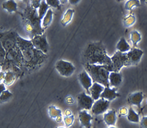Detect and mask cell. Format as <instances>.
<instances>
[{"label": "cell", "instance_id": "33", "mask_svg": "<svg viewBox=\"0 0 147 128\" xmlns=\"http://www.w3.org/2000/svg\"><path fill=\"white\" fill-rule=\"evenodd\" d=\"M42 1H31V8L33 9H35L36 10L37 8H39V7L40 6L41 3Z\"/></svg>", "mask_w": 147, "mask_h": 128}, {"label": "cell", "instance_id": "25", "mask_svg": "<svg viewBox=\"0 0 147 128\" xmlns=\"http://www.w3.org/2000/svg\"><path fill=\"white\" fill-rule=\"evenodd\" d=\"M141 35L137 31H132L130 33V39L134 47L137 46V43L141 40Z\"/></svg>", "mask_w": 147, "mask_h": 128}, {"label": "cell", "instance_id": "5", "mask_svg": "<svg viewBox=\"0 0 147 128\" xmlns=\"http://www.w3.org/2000/svg\"><path fill=\"white\" fill-rule=\"evenodd\" d=\"M55 67L58 72L64 77H71L75 70V67L71 63L62 60L56 63Z\"/></svg>", "mask_w": 147, "mask_h": 128}, {"label": "cell", "instance_id": "12", "mask_svg": "<svg viewBox=\"0 0 147 128\" xmlns=\"http://www.w3.org/2000/svg\"><path fill=\"white\" fill-rule=\"evenodd\" d=\"M117 89L116 87L111 89L110 87H105L104 91L100 95V98H104L109 101H111L116 98L120 96V95L117 93Z\"/></svg>", "mask_w": 147, "mask_h": 128}, {"label": "cell", "instance_id": "4", "mask_svg": "<svg viewBox=\"0 0 147 128\" xmlns=\"http://www.w3.org/2000/svg\"><path fill=\"white\" fill-rule=\"evenodd\" d=\"M111 60L112 64L110 72L119 73L122 68L130 66L129 59L126 53H122L117 51L111 57Z\"/></svg>", "mask_w": 147, "mask_h": 128}, {"label": "cell", "instance_id": "42", "mask_svg": "<svg viewBox=\"0 0 147 128\" xmlns=\"http://www.w3.org/2000/svg\"><path fill=\"white\" fill-rule=\"evenodd\" d=\"M115 128V127H110V128Z\"/></svg>", "mask_w": 147, "mask_h": 128}, {"label": "cell", "instance_id": "9", "mask_svg": "<svg viewBox=\"0 0 147 128\" xmlns=\"http://www.w3.org/2000/svg\"><path fill=\"white\" fill-rule=\"evenodd\" d=\"M109 104L110 101L100 98L93 104L91 108L92 113L96 116L103 114L108 109Z\"/></svg>", "mask_w": 147, "mask_h": 128}, {"label": "cell", "instance_id": "18", "mask_svg": "<svg viewBox=\"0 0 147 128\" xmlns=\"http://www.w3.org/2000/svg\"><path fill=\"white\" fill-rule=\"evenodd\" d=\"M117 49L118 51L122 53H126L131 49L129 43L126 41L124 37H121L119 41L117 43Z\"/></svg>", "mask_w": 147, "mask_h": 128}, {"label": "cell", "instance_id": "34", "mask_svg": "<svg viewBox=\"0 0 147 128\" xmlns=\"http://www.w3.org/2000/svg\"><path fill=\"white\" fill-rule=\"evenodd\" d=\"M129 113V110L125 107H123L121 108H120V110H119V113L120 116H127Z\"/></svg>", "mask_w": 147, "mask_h": 128}, {"label": "cell", "instance_id": "28", "mask_svg": "<svg viewBox=\"0 0 147 128\" xmlns=\"http://www.w3.org/2000/svg\"><path fill=\"white\" fill-rule=\"evenodd\" d=\"M12 93L11 92H9V90H6V91H5L1 93V96H0L1 102V103L6 102L11 98L12 97Z\"/></svg>", "mask_w": 147, "mask_h": 128}, {"label": "cell", "instance_id": "1", "mask_svg": "<svg viewBox=\"0 0 147 128\" xmlns=\"http://www.w3.org/2000/svg\"><path fill=\"white\" fill-rule=\"evenodd\" d=\"M84 60L85 64L105 66L110 72L112 64L111 58L107 55L105 48L101 42L90 43L84 52Z\"/></svg>", "mask_w": 147, "mask_h": 128}, {"label": "cell", "instance_id": "21", "mask_svg": "<svg viewBox=\"0 0 147 128\" xmlns=\"http://www.w3.org/2000/svg\"><path fill=\"white\" fill-rule=\"evenodd\" d=\"M74 10L72 9H67V11L64 14L61 20V24L63 26H66L70 22L74 13Z\"/></svg>", "mask_w": 147, "mask_h": 128}, {"label": "cell", "instance_id": "37", "mask_svg": "<svg viewBox=\"0 0 147 128\" xmlns=\"http://www.w3.org/2000/svg\"><path fill=\"white\" fill-rule=\"evenodd\" d=\"M0 90H1V91H0V93H1L2 92H3V91H6V87H5V84L3 83H1V85H0Z\"/></svg>", "mask_w": 147, "mask_h": 128}, {"label": "cell", "instance_id": "26", "mask_svg": "<svg viewBox=\"0 0 147 128\" xmlns=\"http://www.w3.org/2000/svg\"><path fill=\"white\" fill-rule=\"evenodd\" d=\"M49 113L51 118L56 119L58 116H61V110L57 108L54 106H51L49 107Z\"/></svg>", "mask_w": 147, "mask_h": 128}, {"label": "cell", "instance_id": "20", "mask_svg": "<svg viewBox=\"0 0 147 128\" xmlns=\"http://www.w3.org/2000/svg\"><path fill=\"white\" fill-rule=\"evenodd\" d=\"M53 11L51 8H49L45 16L42 20V27L43 29H46L51 24L53 19Z\"/></svg>", "mask_w": 147, "mask_h": 128}, {"label": "cell", "instance_id": "19", "mask_svg": "<svg viewBox=\"0 0 147 128\" xmlns=\"http://www.w3.org/2000/svg\"><path fill=\"white\" fill-rule=\"evenodd\" d=\"M2 7L8 12H13L17 10V4L14 1H7L2 3Z\"/></svg>", "mask_w": 147, "mask_h": 128}, {"label": "cell", "instance_id": "29", "mask_svg": "<svg viewBox=\"0 0 147 128\" xmlns=\"http://www.w3.org/2000/svg\"><path fill=\"white\" fill-rule=\"evenodd\" d=\"M135 22H136V18L135 16L132 14H131V15H129L128 17H127L124 19L123 23L125 26L129 27L134 24Z\"/></svg>", "mask_w": 147, "mask_h": 128}, {"label": "cell", "instance_id": "2", "mask_svg": "<svg viewBox=\"0 0 147 128\" xmlns=\"http://www.w3.org/2000/svg\"><path fill=\"white\" fill-rule=\"evenodd\" d=\"M17 44L23 57L24 64L30 67H35L42 63L47 55L35 49L31 40H28L18 35Z\"/></svg>", "mask_w": 147, "mask_h": 128}, {"label": "cell", "instance_id": "16", "mask_svg": "<svg viewBox=\"0 0 147 128\" xmlns=\"http://www.w3.org/2000/svg\"><path fill=\"white\" fill-rule=\"evenodd\" d=\"M109 86L117 87L120 85L123 81L122 75L120 73L110 72L109 77Z\"/></svg>", "mask_w": 147, "mask_h": 128}, {"label": "cell", "instance_id": "8", "mask_svg": "<svg viewBox=\"0 0 147 128\" xmlns=\"http://www.w3.org/2000/svg\"><path fill=\"white\" fill-rule=\"evenodd\" d=\"M94 100L91 96L82 92L78 96V109L79 110H90L94 104Z\"/></svg>", "mask_w": 147, "mask_h": 128}, {"label": "cell", "instance_id": "14", "mask_svg": "<svg viewBox=\"0 0 147 128\" xmlns=\"http://www.w3.org/2000/svg\"><path fill=\"white\" fill-rule=\"evenodd\" d=\"M79 118L81 124L86 128H91L92 116L88 114L86 110H80L79 113Z\"/></svg>", "mask_w": 147, "mask_h": 128}, {"label": "cell", "instance_id": "10", "mask_svg": "<svg viewBox=\"0 0 147 128\" xmlns=\"http://www.w3.org/2000/svg\"><path fill=\"white\" fill-rule=\"evenodd\" d=\"M126 54L130 66L136 65L141 61V58L143 55V52L140 49H134L129 51Z\"/></svg>", "mask_w": 147, "mask_h": 128}, {"label": "cell", "instance_id": "17", "mask_svg": "<svg viewBox=\"0 0 147 128\" xmlns=\"http://www.w3.org/2000/svg\"><path fill=\"white\" fill-rule=\"evenodd\" d=\"M104 121L108 126H115L117 122L116 112L114 110H111L104 114Z\"/></svg>", "mask_w": 147, "mask_h": 128}, {"label": "cell", "instance_id": "3", "mask_svg": "<svg viewBox=\"0 0 147 128\" xmlns=\"http://www.w3.org/2000/svg\"><path fill=\"white\" fill-rule=\"evenodd\" d=\"M86 72L91 78L93 83H97L104 87H109L110 72L105 66L85 64Z\"/></svg>", "mask_w": 147, "mask_h": 128}, {"label": "cell", "instance_id": "31", "mask_svg": "<svg viewBox=\"0 0 147 128\" xmlns=\"http://www.w3.org/2000/svg\"><path fill=\"white\" fill-rule=\"evenodd\" d=\"M46 2L49 6L57 8L58 9L61 8V2L58 0H47Z\"/></svg>", "mask_w": 147, "mask_h": 128}, {"label": "cell", "instance_id": "39", "mask_svg": "<svg viewBox=\"0 0 147 128\" xmlns=\"http://www.w3.org/2000/svg\"><path fill=\"white\" fill-rule=\"evenodd\" d=\"M69 2L72 5H76L79 2V0H70Z\"/></svg>", "mask_w": 147, "mask_h": 128}, {"label": "cell", "instance_id": "43", "mask_svg": "<svg viewBox=\"0 0 147 128\" xmlns=\"http://www.w3.org/2000/svg\"><path fill=\"white\" fill-rule=\"evenodd\" d=\"M63 128V127H61V128Z\"/></svg>", "mask_w": 147, "mask_h": 128}, {"label": "cell", "instance_id": "27", "mask_svg": "<svg viewBox=\"0 0 147 128\" xmlns=\"http://www.w3.org/2000/svg\"><path fill=\"white\" fill-rule=\"evenodd\" d=\"M140 1L137 0H129L125 3V8L127 10H131L134 7L140 6Z\"/></svg>", "mask_w": 147, "mask_h": 128}, {"label": "cell", "instance_id": "40", "mask_svg": "<svg viewBox=\"0 0 147 128\" xmlns=\"http://www.w3.org/2000/svg\"><path fill=\"white\" fill-rule=\"evenodd\" d=\"M62 116H58V117H57L56 118V119H55V121H56V122H58V123H60V122H61V121H62Z\"/></svg>", "mask_w": 147, "mask_h": 128}, {"label": "cell", "instance_id": "24", "mask_svg": "<svg viewBox=\"0 0 147 128\" xmlns=\"http://www.w3.org/2000/svg\"><path fill=\"white\" fill-rule=\"evenodd\" d=\"M127 117V119L129 122L137 123L140 122V116L132 107H130L129 108V113Z\"/></svg>", "mask_w": 147, "mask_h": 128}, {"label": "cell", "instance_id": "6", "mask_svg": "<svg viewBox=\"0 0 147 128\" xmlns=\"http://www.w3.org/2000/svg\"><path fill=\"white\" fill-rule=\"evenodd\" d=\"M31 41L35 49L42 51L45 54L47 55L49 51V46L47 41L46 36L44 33L34 35Z\"/></svg>", "mask_w": 147, "mask_h": 128}, {"label": "cell", "instance_id": "35", "mask_svg": "<svg viewBox=\"0 0 147 128\" xmlns=\"http://www.w3.org/2000/svg\"><path fill=\"white\" fill-rule=\"evenodd\" d=\"M140 127L141 128H147V116L143 117L141 119Z\"/></svg>", "mask_w": 147, "mask_h": 128}, {"label": "cell", "instance_id": "30", "mask_svg": "<svg viewBox=\"0 0 147 128\" xmlns=\"http://www.w3.org/2000/svg\"><path fill=\"white\" fill-rule=\"evenodd\" d=\"M0 61H1V65H2V63L3 64L7 56V52L6 49H4V47L2 46V44L0 43Z\"/></svg>", "mask_w": 147, "mask_h": 128}, {"label": "cell", "instance_id": "22", "mask_svg": "<svg viewBox=\"0 0 147 128\" xmlns=\"http://www.w3.org/2000/svg\"><path fill=\"white\" fill-rule=\"evenodd\" d=\"M49 9V6L47 3L46 1H42L40 6L38 8V17L40 20L43 19Z\"/></svg>", "mask_w": 147, "mask_h": 128}, {"label": "cell", "instance_id": "23", "mask_svg": "<svg viewBox=\"0 0 147 128\" xmlns=\"http://www.w3.org/2000/svg\"><path fill=\"white\" fill-rule=\"evenodd\" d=\"M16 75L11 70H9L6 73L5 78L3 80V83L7 86L12 85L16 80Z\"/></svg>", "mask_w": 147, "mask_h": 128}, {"label": "cell", "instance_id": "38", "mask_svg": "<svg viewBox=\"0 0 147 128\" xmlns=\"http://www.w3.org/2000/svg\"><path fill=\"white\" fill-rule=\"evenodd\" d=\"M65 114L67 116H72V113L70 111V110H67L65 112Z\"/></svg>", "mask_w": 147, "mask_h": 128}, {"label": "cell", "instance_id": "15", "mask_svg": "<svg viewBox=\"0 0 147 128\" xmlns=\"http://www.w3.org/2000/svg\"><path fill=\"white\" fill-rule=\"evenodd\" d=\"M143 100V95L142 92H137L129 95L128 102L131 105L137 106L139 109L141 108V104Z\"/></svg>", "mask_w": 147, "mask_h": 128}, {"label": "cell", "instance_id": "32", "mask_svg": "<svg viewBox=\"0 0 147 128\" xmlns=\"http://www.w3.org/2000/svg\"><path fill=\"white\" fill-rule=\"evenodd\" d=\"M74 121V116L73 115L69 116H65L64 118V122L67 128H69L73 125Z\"/></svg>", "mask_w": 147, "mask_h": 128}, {"label": "cell", "instance_id": "36", "mask_svg": "<svg viewBox=\"0 0 147 128\" xmlns=\"http://www.w3.org/2000/svg\"><path fill=\"white\" fill-rule=\"evenodd\" d=\"M66 101L67 102V104H71L74 103V100L73 98L71 96H68L66 98Z\"/></svg>", "mask_w": 147, "mask_h": 128}, {"label": "cell", "instance_id": "11", "mask_svg": "<svg viewBox=\"0 0 147 128\" xmlns=\"http://www.w3.org/2000/svg\"><path fill=\"white\" fill-rule=\"evenodd\" d=\"M79 80L81 85L86 90L87 92L90 93V89L93 85L92 80L86 70H84L79 74Z\"/></svg>", "mask_w": 147, "mask_h": 128}, {"label": "cell", "instance_id": "41", "mask_svg": "<svg viewBox=\"0 0 147 128\" xmlns=\"http://www.w3.org/2000/svg\"><path fill=\"white\" fill-rule=\"evenodd\" d=\"M61 2V3H67V1H60Z\"/></svg>", "mask_w": 147, "mask_h": 128}, {"label": "cell", "instance_id": "13", "mask_svg": "<svg viewBox=\"0 0 147 128\" xmlns=\"http://www.w3.org/2000/svg\"><path fill=\"white\" fill-rule=\"evenodd\" d=\"M104 86L97 83H94L89 90L92 98L94 101L99 100V98H100V95L104 91Z\"/></svg>", "mask_w": 147, "mask_h": 128}, {"label": "cell", "instance_id": "7", "mask_svg": "<svg viewBox=\"0 0 147 128\" xmlns=\"http://www.w3.org/2000/svg\"><path fill=\"white\" fill-rule=\"evenodd\" d=\"M18 35L17 33L12 31L6 34L3 37H1L0 43L6 49L7 52L17 45Z\"/></svg>", "mask_w": 147, "mask_h": 128}]
</instances>
